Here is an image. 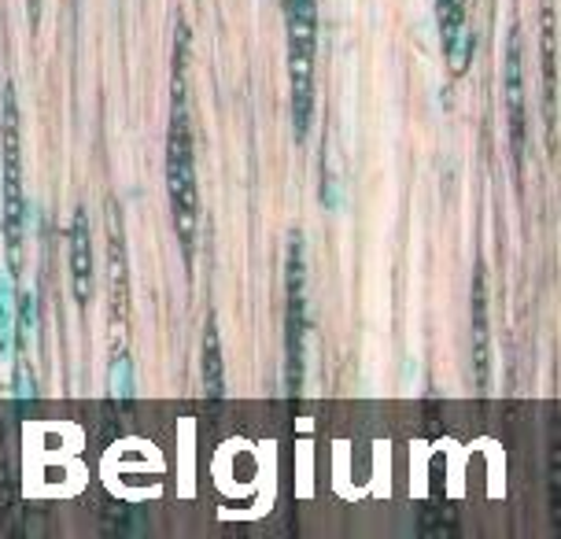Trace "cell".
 <instances>
[{
	"instance_id": "obj_1",
	"label": "cell",
	"mask_w": 561,
	"mask_h": 539,
	"mask_svg": "<svg viewBox=\"0 0 561 539\" xmlns=\"http://www.w3.org/2000/svg\"><path fill=\"white\" fill-rule=\"evenodd\" d=\"M185 48H188V30L178 26L174 112H170V137H167V182H170V199H174L178 241H182L185 263L193 266L199 199H196V163H193V118H188V104H185Z\"/></svg>"
},
{
	"instance_id": "obj_2",
	"label": "cell",
	"mask_w": 561,
	"mask_h": 539,
	"mask_svg": "<svg viewBox=\"0 0 561 539\" xmlns=\"http://www.w3.org/2000/svg\"><path fill=\"white\" fill-rule=\"evenodd\" d=\"M288 12V45H293V118L296 137L304 141L310 126V107H314V34L318 12L314 0H285Z\"/></svg>"
},
{
	"instance_id": "obj_3",
	"label": "cell",
	"mask_w": 561,
	"mask_h": 539,
	"mask_svg": "<svg viewBox=\"0 0 561 539\" xmlns=\"http://www.w3.org/2000/svg\"><path fill=\"white\" fill-rule=\"evenodd\" d=\"M0 148H4V244L12 266H19L23 252V159H19V107H15V85L4 89V123H0Z\"/></svg>"
},
{
	"instance_id": "obj_4",
	"label": "cell",
	"mask_w": 561,
	"mask_h": 539,
	"mask_svg": "<svg viewBox=\"0 0 561 539\" xmlns=\"http://www.w3.org/2000/svg\"><path fill=\"white\" fill-rule=\"evenodd\" d=\"M307 270L304 241L293 233L288 244V392L299 395L304 388V333H307Z\"/></svg>"
},
{
	"instance_id": "obj_5",
	"label": "cell",
	"mask_w": 561,
	"mask_h": 539,
	"mask_svg": "<svg viewBox=\"0 0 561 539\" xmlns=\"http://www.w3.org/2000/svg\"><path fill=\"white\" fill-rule=\"evenodd\" d=\"M70 288H75L78 307H85L93 296V244H89L85 207H75V218H70Z\"/></svg>"
},
{
	"instance_id": "obj_6",
	"label": "cell",
	"mask_w": 561,
	"mask_h": 539,
	"mask_svg": "<svg viewBox=\"0 0 561 539\" xmlns=\"http://www.w3.org/2000/svg\"><path fill=\"white\" fill-rule=\"evenodd\" d=\"M506 107H510V145H514V163L520 171V163H525V85H520L517 30L510 34V48H506Z\"/></svg>"
},
{
	"instance_id": "obj_7",
	"label": "cell",
	"mask_w": 561,
	"mask_h": 539,
	"mask_svg": "<svg viewBox=\"0 0 561 539\" xmlns=\"http://www.w3.org/2000/svg\"><path fill=\"white\" fill-rule=\"evenodd\" d=\"M488 299H484V274L473 277V358H477V381L488 388Z\"/></svg>"
},
{
	"instance_id": "obj_8",
	"label": "cell",
	"mask_w": 561,
	"mask_h": 539,
	"mask_svg": "<svg viewBox=\"0 0 561 539\" xmlns=\"http://www.w3.org/2000/svg\"><path fill=\"white\" fill-rule=\"evenodd\" d=\"M439 4V34L450 64H458V42L466 37V0H436Z\"/></svg>"
},
{
	"instance_id": "obj_9",
	"label": "cell",
	"mask_w": 561,
	"mask_h": 539,
	"mask_svg": "<svg viewBox=\"0 0 561 539\" xmlns=\"http://www.w3.org/2000/svg\"><path fill=\"white\" fill-rule=\"evenodd\" d=\"M204 369H207V392L210 399L226 395V381H222V352H218V325L215 318H207V336H204Z\"/></svg>"
},
{
	"instance_id": "obj_10",
	"label": "cell",
	"mask_w": 561,
	"mask_h": 539,
	"mask_svg": "<svg viewBox=\"0 0 561 539\" xmlns=\"http://www.w3.org/2000/svg\"><path fill=\"white\" fill-rule=\"evenodd\" d=\"M37 12H42V0H30V23H37Z\"/></svg>"
}]
</instances>
